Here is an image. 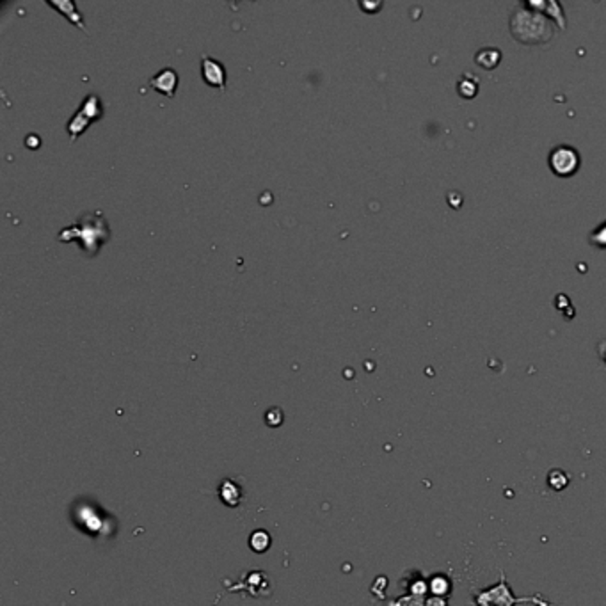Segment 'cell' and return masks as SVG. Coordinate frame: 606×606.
<instances>
[{
	"label": "cell",
	"instance_id": "cell-4",
	"mask_svg": "<svg viewBox=\"0 0 606 606\" xmlns=\"http://www.w3.org/2000/svg\"><path fill=\"white\" fill-rule=\"evenodd\" d=\"M547 164L556 176H573L580 168V153L569 144H558L552 148L547 155Z\"/></svg>",
	"mask_w": 606,
	"mask_h": 606
},
{
	"label": "cell",
	"instance_id": "cell-17",
	"mask_svg": "<svg viewBox=\"0 0 606 606\" xmlns=\"http://www.w3.org/2000/svg\"><path fill=\"white\" fill-rule=\"evenodd\" d=\"M589 242L592 245H596V248L606 249V219L605 223H601L598 228H594L592 232H590Z\"/></svg>",
	"mask_w": 606,
	"mask_h": 606
},
{
	"label": "cell",
	"instance_id": "cell-16",
	"mask_svg": "<svg viewBox=\"0 0 606 606\" xmlns=\"http://www.w3.org/2000/svg\"><path fill=\"white\" fill-rule=\"evenodd\" d=\"M569 484V475L562 469H553V472L547 473V485L553 489V491H564Z\"/></svg>",
	"mask_w": 606,
	"mask_h": 606
},
{
	"label": "cell",
	"instance_id": "cell-1",
	"mask_svg": "<svg viewBox=\"0 0 606 606\" xmlns=\"http://www.w3.org/2000/svg\"><path fill=\"white\" fill-rule=\"evenodd\" d=\"M509 29L512 38L525 45L549 43L556 29H565L564 8L555 0L519 2L510 11Z\"/></svg>",
	"mask_w": 606,
	"mask_h": 606
},
{
	"label": "cell",
	"instance_id": "cell-11",
	"mask_svg": "<svg viewBox=\"0 0 606 606\" xmlns=\"http://www.w3.org/2000/svg\"><path fill=\"white\" fill-rule=\"evenodd\" d=\"M501 61V52L496 47H484L475 54V63L485 70H493Z\"/></svg>",
	"mask_w": 606,
	"mask_h": 606
},
{
	"label": "cell",
	"instance_id": "cell-13",
	"mask_svg": "<svg viewBox=\"0 0 606 606\" xmlns=\"http://www.w3.org/2000/svg\"><path fill=\"white\" fill-rule=\"evenodd\" d=\"M429 592L439 598H450L452 581L447 574H434L429 580Z\"/></svg>",
	"mask_w": 606,
	"mask_h": 606
},
{
	"label": "cell",
	"instance_id": "cell-5",
	"mask_svg": "<svg viewBox=\"0 0 606 606\" xmlns=\"http://www.w3.org/2000/svg\"><path fill=\"white\" fill-rule=\"evenodd\" d=\"M201 75L203 80L207 82L210 88H217L221 93H224V89H226V82H228V75H226V68L221 61H217L215 57H210V55L203 54L201 55Z\"/></svg>",
	"mask_w": 606,
	"mask_h": 606
},
{
	"label": "cell",
	"instance_id": "cell-9",
	"mask_svg": "<svg viewBox=\"0 0 606 606\" xmlns=\"http://www.w3.org/2000/svg\"><path fill=\"white\" fill-rule=\"evenodd\" d=\"M221 500L226 503L228 507H236L242 501V491L236 485L235 480H224L219 487Z\"/></svg>",
	"mask_w": 606,
	"mask_h": 606
},
{
	"label": "cell",
	"instance_id": "cell-3",
	"mask_svg": "<svg viewBox=\"0 0 606 606\" xmlns=\"http://www.w3.org/2000/svg\"><path fill=\"white\" fill-rule=\"evenodd\" d=\"M472 598L475 606H516L521 605V603H532L535 606H552V603L544 601L539 594L537 596H528V598L514 596L503 571H500V581H498L496 585L489 587V589L476 590V592H473Z\"/></svg>",
	"mask_w": 606,
	"mask_h": 606
},
{
	"label": "cell",
	"instance_id": "cell-18",
	"mask_svg": "<svg viewBox=\"0 0 606 606\" xmlns=\"http://www.w3.org/2000/svg\"><path fill=\"white\" fill-rule=\"evenodd\" d=\"M265 420H267V425L279 427L283 423V413L279 409H270V411H267Z\"/></svg>",
	"mask_w": 606,
	"mask_h": 606
},
{
	"label": "cell",
	"instance_id": "cell-20",
	"mask_svg": "<svg viewBox=\"0 0 606 606\" xmlns=\"http://www.w3.org/2000/svg\"><path fill=\"white\" fill-rule=\"evenodd\" d=\"M599 356H601L603 361L606 363V340L599 343Z\"/></svg>",
	"mask_w": 606,
	"mask_h": 606
},
{
	"label": "cell",
	"instance_id": "cell-8",
	"mask_svg": "<svg viewBox=\"0 0 606 606\" xmlns=\"http://www.w3.org/2000/svg\"><path fill=\"white\" fill-rule=\"evenodd\" d=\"M79 110L84 116H88L91 121H98V119L103 118V103H101V98L98 94H88L82 100V105L79 107Z\"/></svg>",
	"mask_w": 606,
	"mask_h": 606
},
{
	"label": "cell",
	"instance_id": "cell-6",
	"mask_svg": "<svg viewBox=\"0 0 606 606\" xmlns=\"http://www.w3.org/2000/svg\"><path fill=\"white\" fill-rule=\"evenodd\" d=\"M178 82H180V77H178L176 70L171 66L162 68L160 72H156L155 75L150 79V85H152V89H155V91H159V93H162L168 98H173L174 94H176Z\"/></svg>",
	"mask_w": 606,
	"mask_h": 606
},
{
	"label": "cell",
	"instance_id": "cell-2",
	"mask_svg": "<svg viewBox=\"0 0 606 606\" xmlns=\"http://www.w3.org/2000/svg\"><path fill=\"white\" fill-rule=\"evenodd\" d=\"M57 239L61 242L77 240L85 254L97 256L98 251L110 240V228L101 212H84L75 224L63 228Z\"/></svg>",
	"mask_w": 606,
	"mask_h": 606
},
{
	"label": "cell",
	"instance_id": "cell-10",
	"mask_svg": "<svg viewBox=\"0 0 606 606\" xmlns=\"http://www.w3.org/2000/svg\"><path fill=\"white\" fill-rule=\"evenodd\" d=\"M91 123L93 121H91L88 116H84V114L80 112V110H77L72 118L68 119L66 130H68V134H70V139H72V143L73 141L79 139L80 134H84V132L88 130V127L91 125Z\"/></svg>",
	"mask_w": 606,
	"mask_h": 606
},
{
	"label": "cell",
	"instance_id": "cell-12",
	"mask_svg": "<svg viewBox=\"0 0 606 606\" xmlns=\"http://www.w3.org/2000/svg\"><path fill=\"white\" fill-rule=\"evenodd\" d=\"M478 85H480L478 77L472 75V73H464V75L459 77V82H457V93H459L463 98L472 100V98L476 97V93H478Z\"/></svg>",
	"mask_w": 606,
	"mask_h": 606
},
{
	"label": "cell",
	"instance_id": "cell-15",
	"mask_svg": "<svg viewBox=\"0 0 606 606\" xmlns=\"http://www.w3.org/2000/svg\"><path fill=\"white\" fill-rule=\"evenodd\" d=\"M427 596H420V594H405L398 599H392L387 601L384 606H425Z\"/></svg>",
	"mask_w": 606,
	"mask_h": 606
},
{
	"label": "cell",
	"instance_id": "cell-14",
	"mask_svg": "<svg viewBox=\"0 0 606 606\" xmlns=\"http://www.w3.org/2000/svg\"><path fill=\"white\" fill-rule=\"evenodd\" d=\"M270 544H272V539H270L269 532L265 530H254L249 537V546L254 553H265Z\"/></svg>",
	"mask_w": 606,
	"mask_h": 606
},
{
	"label": "cell",
	"instance_id": "cell-7",
	"mask_svg": "<svg viewBox=\"0 0 606 606\" xmlns=\"http://www.w3.org/2000/svg\"><path fill=\"white\" fill-rule=\"evenodd\" d=\"M47 2L48 6H52V8L57 9L59 13H63L68 20L72 21V23H75L80 30H85V23L84 20H82V14L77 11V4L73 0H57V2H55V0H47Z\"/></svg>",
	"mask_w": 606,
	"mask_h": 606
},
{
	"label": "cell",
	"instance_id": "cell-19",
	"mask_svg": "<svg viewBox=\"0 0 606 606\" xmlns=\"http://www.w3.org/2000/svg\"><path fill=\"white\" fill-rule=\"evenodd\" d=\"M425 606H448V598H439V596H427Z\"/></svg>",
	"mask_w": 606,
	"mask_h": 606
}]
</instances>
